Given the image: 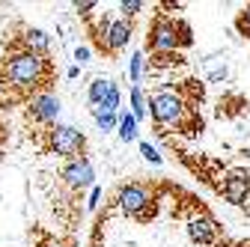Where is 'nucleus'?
<instances>
[{"mask_svg": "<svg viewBox=\"0 0 250 247\" xmlns=\"http://www.w3.org/2000/svg\"><path fill=\"white\" fill-rule=\"evenodd\" d=\"M51 83H54V66L48 57H36L30 51L15 48L0 63V102L9 96L6 104H12L18 99H30L33 92L42 96V92H48Z\"/></svg>", "mask_w": 250, "mask_h": 247, "instance_id": "f257e3e1", "label": "nucleus"}, {"mask_svg": "<svg viewBox=\"0 0 250 247\" xmlns=\"http://www.w3.org/2000/svg\"><path fill=\"white\" fill-rule=\"evenodd\" d=\"M194 36H191V30H188L185 21H170L164 15H158L152 24H149V36H146V48L152 54H170L176 51L179 45H191Z\"/></svg>", "mask_w": 250, "mask_h": 247, "instance_id": "f03ea898", "label": "nucleus"}, {"mask_svg": "<svg viewBox=\"0 0 250 247\" xmlns=\"http://www.w3.org/2000/svg\"><path fill=\"white\" fill-rule=\"evenodd\" d=\"M45 140H48V149L54 152V155H62V158H78L83 155V146H86V137L72 128V125H51L45 131Z\"/></svg>", "mask_w": 250, "mask_h": 247, "instance_id": "7ed1b4c3", "label": "nucleus"}, {"mask_svg": "<svg viewBox=\"0 0 250 247\" xmlns=\"http://www.w3.org/2000/svg\"><path fill=\"white\" fill-rule=\"evenodd\" d=\"M146 110H152V119L158 122V125H179L188 113V104L182 102V96H173V92H158V96H152Z\"/></svg>", "mask_w": 250, "mask_h": 247, "instance_id": "20e7f679", "label": "nucleus"}, {"mask_svg": "<svg viewBox=\"0 0 250 247\" xmlns=\"http://www.w3.org/2000/svg\"><path fill=\"white\" fill-rule=\"evenodd\" d=\"M149 206L155 208L152 191L146 188V185H125V188H119V208L125 214H131V218H137V221H149L146 218Z\"/></svg>", "mask_w": 250, "mask_h": 247, "instance_id": "39448f33", "label": "nucleus"}, {"mask_svg": "<svg viewBox=\"0 0 250 247\" xmlns=\"http://www.w3.org/2000/svg\"><path fill=\"white\" fill-rule=\"evenodd\" d=\"M60 179L69 185L72 191H83V188H89L92 185V179H96V170H92V164H89V158L86 155H78V158H72L66 167L60 170Z\"/></svg>", "mask_w": 250, "mask_h": 247, "instance_id": "423d86ee", "label": "nucleus"}, {"mask_svg": "<svg viewBox=\"0 0 250 247\" xmlns=\"http://www.w3.org/2000/svg\"><path fill=\"white\" fill-rule=\"evenodd\" d=\"M57 116H60V99L54 96V92L33 96V102H30V107H27V119H33V122H54Z\"/></svg>", "mask_w": 250, "mask_h": 247, "instance_id": "0eeeda50", "label": "nucleus"}, {"mask_svg": "<svg viewBox=\"0 0 250 247\" xmlns=\"http://www.w3.org/2000/svg\"><path fill=\"white\" fill-rule=\"evenodd\" d=\"M21 33H24L21 42H15L12 48L30 51V54H36V57H48V51H51V36L45 33V30H39V27H24Z\"/></svg>", "mask_w": 250, "mask_h": 247, "instance_id": "6e6552de", "label": "nucleus"}, {"mask_svg": "<svg viewBox=\"0 0 250 247\" xmlns=\"http://www.w3.org/2000/svg\"><path fill=\"white\" fill-rule=\"evenodd\" d=\"M131 42V18H116L107 24V33H104V48L107 54L122 51L125 45Z\"/></svg>", "mask_w": 250, "mask_h": 247, "instance_id": "1a4fd4ad", "label": "nucleus"}, {"mask_svg": "<svg viewBox=\"0 0 250 247\" xmlns=\"http://www.w3.org/2000/svg\"><path fill=\"white\" fill-rule=\"evenodd\" d=\"M188 235H191L194 244H208V241L217 235V224H214L211 218H206V214L191 218V221H188Z\"/></svg>", "mask_w": 250, "mask_h": 247, "instance_id": "9d476101", "label": "nucleus"}, {"mask_svg": "<svg viewBox=\"0 0 250 247\" xmlns=\"http://www.w3.org/2000/svg\"><path fill=\"white\" fill-rule=\"evenodd\" d=\"M247 191H250L247 173H232V176L227 179V185H224V197H227L232 206H241V203L247 200Z\"/></svg>", "mask_w": 250, "mask_h": 247, "instance_id": "9b49d317", "label": "nucleus"}, {"mask_svg": "<svg viewBox=\"0 0 250 247\" xmlns=\"http://www.w3.org/2000/svg\"><path fill=\"white\" fill-rule=\"evenodd\" d=\"M110 89H113V81H107V78H96V81L89 83V104H92V107H99Z\"/></svg>", "mask_w": 250, "mask_h": 247, "instance_id": "f8f14e48", "label": "nucleus"}, {"mask_svg": "<svg viewBox=\"0 0 250 247\" xmlns=\"http://www.w3.org/2000/svg\"><path fill=\"white\" fill-rule=\"evenodd\" d=\"M116 125H119V140H122V143L137 140V122H134L131 113H122V116L116 119Z\"/></svg>", "mask_w": 250, "mask_h": 247, "instance_id": "ddd939ff", "label": "nucleus"}, {"mask_svg": "<svg viewBox=\"0 0 250 247\" xmlns=\"http://www.w3.org/2000/svg\"><path fill=\"white\" fill-rule=\"evenodd\" d=\"M131 104H134L131 116H134V122H140L146 116V99H143V89L140 86H131Z\"/></svg>", "mask_w": 250, "mask_h": 247, "instance_id": "4468645a", "label": "nucleus"}, {"mask_svg": "<svg viewBox=\"0 0 250 247\" xmlns=\"http://www.w3.org/2000/svg\"><path fill=\"white\" fill-rule=\"evenodd\" d=\"M92 116H96V125H99L102 131L116 128V113H104V110H96V107H92Z\"/></svg>", "mask_w": 250, "mask_h": 247, "instance_id": "2eb2a0df", "label": "nucleus"}, {"mask_svg": "<svg viewBox=\"0 0 250 247\" xmlns=\"http://www.w3.org/2000/svg\"><path fill=\"white\" fill-rule=\"evenodd\" d=\"M235 30H238L241 36L250 39V6H244V9L238 12V18H235Z\"/></svg>", "mask_w": 250, "mask_h": 247, "instance_id": "dca6fc26", "label": "nucleus"}, {"mask_svg": "<svg viewBox=\"0 0 250 247\" xmlns=\"http://www.w3.org/2000/svg\"><path fill=\"white\" fill-rule=\"evenodd\" d=\"M140 9H143V3H140V0H131V3H128V0H122V3H119V12H125V18L137 15Z\"/></svg>", "mask_w": 250, "mask_h": 247, "instance_id": "f3484780", "label": "nucleus"}, {"mask_svg": "<svg viewBox=\"0 0 250 247\" xmlns=\"http://www.w3.org/2000/svg\"><path fill=\"white\" fill-rule=\"evenodd\" d=\"M140 72H143V57L134 54V57H131V81H134V83H140Z\"/></svg>", "mask_w": 250, "mask_h": 247, "instance_id": "a211bd4d", "label": "nucleus"}, {"mask_svg": "<svg viewBox=\"0 0 250 247\" xmlns=\"http://www.w3.org/2000/svg\"><path fill=\"white\" fill-rule=\"evenodd\" d=\"M140 152H143V158H146V161H152V164H161V155H158V152H155L149 143H140Z\"/></svg>", "mask_w": 250, "mask_h": 247, "instance_id": "6ab92c4d", "label": "nucleus"}, {"mask_svg": "<svg viewBox=\"0 0 250 247\" xmlns=\"http://www.w3.org/2000/svg\"><path fill=\"white\" fill-rule=\"evenodd\" d=\"M75 60H78L81 66H83V63H89V48H78V51H75Z\"/></svg>", "mask_w": 250, "mask_h": 247, "instance_id": "aec40b11", "label": "nucleus"}, {"mask_svg": "<svg viewBox=\"0 0 250 247\" xmlns=\"http://www.w3.org/2000/svg\"><path fill=\"white\" fill-rule=\"evenodd\" d=\"M39 247H62V241H57L54 235H45V238L39 241Z\"/></svg>", "mask_w": 250, "mask_h": 247, "instance_id": "412c9836", "label": "nucleus"}, {"mask_svg": "<svg viewBox=\"0 0 250 247\" xmlns=\"http://www.w3.org/2000/svg\"><path fill=\"white\" fill-rule=\"evenodd\" d=\"M99 197H102L99 188H92V191H89V208H96V206H99Z\"/></svg>", "mask_w": 250, "mask_h": 247, "instance_id": "4be33fe9", "label": "nucleus"}]
</instances>
